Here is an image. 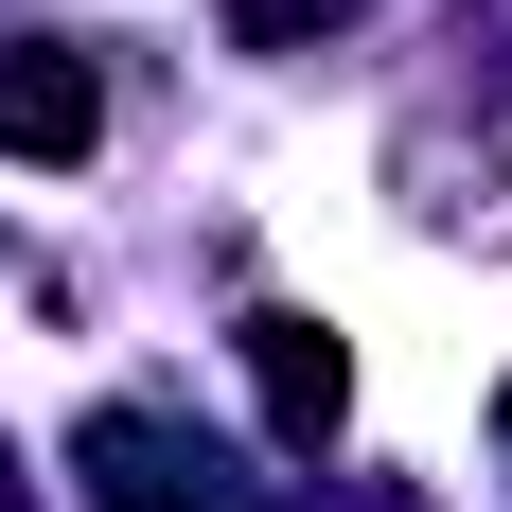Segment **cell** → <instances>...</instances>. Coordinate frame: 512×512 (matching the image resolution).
Masks as SVG:
<instances>
[{"label": "cell", "instance_id": "obj_1", "mask_svg": "<svg viewBox=\"0 0 512 512\" xmlns=\"http://www.w3.org/2000/svg\"><path fill=\"white\" fill-rule=\"evenodd\" d=\"M71 477H89V512H212L230 495V460H212L177 407H89L71 424Z\"/></svg>", "mask_w": 512, "mask_h": 512}, {"label": "cell", "instance_id": "obj_5", "mask_svg": "<svg viewBox=\"0 0 512 512\" xmlns=\"http://www.w3.org/2000/svg\"><path fill=\"white\" fill-rule=\"evenodd\" d=\"M0 512H36V477H18V460H0Z\"/></svg>", "mask_w": 512, "mask_h": 512}, {"label": "cell", "instance_id": "obj_4", "mask_svg": "<svg viewBox=\"0 0 512 512\" xmlns=\"http://www.w3.org/2000/svg\"><path fill=\"white\" fill-rule=\"evenodd\" d=\"M212 18H230V53H318L336 36V0H212Z\"/></svg>", "mask_w": 512, "mask_h": 512}, {"label": "cell", "instance_id": "obj_3", "mask_svg": "<svg viewBox=\"0 0 512 512\" xmlns=\"http://www.w3.org/2000/svg\"><path fill=\"white\" fill-rule=\"evenodd\" d=\"M248 389H265V424L318 460V442H336V407H354V354H336V318H283V301H265V318H248Z\"/></svg>", "mask_w": 512, "mask_h": 512}, {"label": "cell", "instance_id": "obj_6", "mask_svg": "<svg viewBox=\"0 0 512 512\" xmlns=\"http://www.w3.org/2000/svg\"><path fill=\"white\" fill-rule=\"evenodd\" d=\"M495 442H512V407H495Z\"/></svg>", "mask_w": 512, "mask_h": 512}, {"label": "cell", "instance_id": "obj_2", "mask_svg": "<svg viewBox=\"0 0 512 512\" xmlns=\"http://www.w3.org/2000/svg\"><path fill=\"white\" fill-rule=\"evenodd\" d=\"M106 142V71L71 36H0V159H89Z\"/></svg>", "mask_w": 512, "mask_h": 512}]
</instances>
